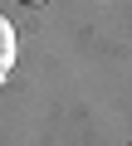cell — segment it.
Masks as SVG:
<instances>
[{
    "instance_id": "obj_1",
    "label": "cell",
    "mask_w": 132,
    "mask_h": 146,
    "mask_svg": "<svg viewBox=\"0 0 132 146\" xmlns=\"http://www.w3.org/2000/svg\"><path fill=\"white\" fill-rule=\"evenodd\" d=\"M15 54H20V39H15V25L0 15V83L15 73Z\"/></svg>"
},
{
    "instance_id": "obj_2",
    "label": "cell",
    "mask_w": 132,
    "mask_h": 146,
    "mask_svg": "<svg viewBox=\"0 0 132 146\" xmlns=\"http://www.w3.org/2000/svg\"><path fill=\"white\" fill-rule=\"evenodd\" d=\"M20 5H44V0H20Z\"/></svg>"
}]
</instances>
